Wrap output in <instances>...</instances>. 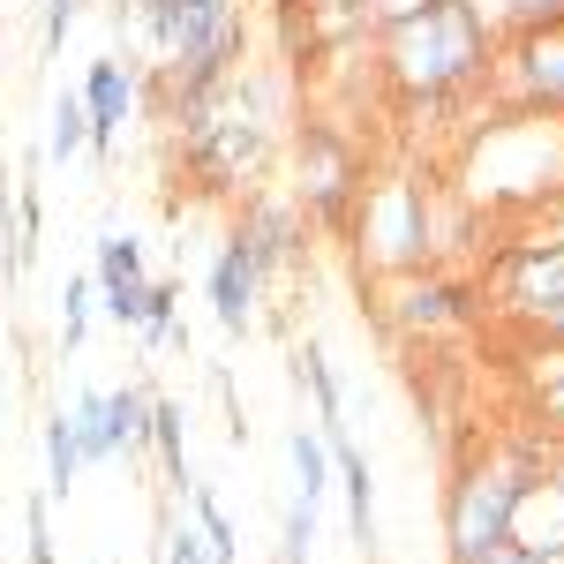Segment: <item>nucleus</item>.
I'll return each mask as SVG.
<instances>
[{
	"label": "nucleus",
	"instance_id": "f257e3e1",
	"mask_svg": "<svg viewBox=\"0 0 564 564\" xmlns=\"http://www.w3.org/2000/svg\"><path fill=\"white\" fill-rule=\"evenodd\" d=\"M377 61L384 84L414 106H444L459 90H475L497 61V31L475 0H422L414 15H399L377 31Z\"/></svg>",
	"mask_w": 564,
	"mask_h": 564
},
{
	"label": "nucleus",
	"instance_id": "f03ea898",
	"mask_svg": "<svg viewBox=\"0 0 564 564\" xmlns=\"http://www.w3.org/2000/svg\"><path fill=\"white\" fill-rule=\"evenodd\" d=\"M354 249L369 257V271L384 279H406L436 257V226H430V196L422 181L406 174H384L361 188V212H354Z\"/></svg>",
	"mask_w": 564,
	"mask_h": 564
},
{
	"label": "nucleus",
	"instance_id": "7ed1b4c3",
	"mask_svg": "<svg viewBox=\"0 0 564 564\" xmlns=\"http://www.w3.org/2000/svg\"><path fill=\"white\" fill-rule=\"evenodd\" d=\"M527 475H534L527 452H475V459L452 475V489H444V542H452V557L505 542Z\"/></svg>",
	"mask_w": 564,
	"mask_h": 564
},
{
	"label": "nucleus",
	"instance_id": "20e7f679",
	"mask_svg": "<svg viewBox=\"0 0 564 564\" xmlns=\"http://www.w3.org/2000/svg\"><path fill=\"white\" fill-rule=\"evenodd\" d=\"M294 159H302V196H294V204H302L316 226H332V234H354L361 188H369V181H361V151H354L339 129L308 121V129H302V151H294Z\"/></svg>",
	"mask_w": 564,
	"mask_h": 564
},
{
	"label": "nucleus",
	"instance_id": "39448f33",
	"mask_svg": "<svg viewBox=\"0 0 564 564\" xmlns=\"http://www.w3.org/2000/svg\"><path fill=\"white\" fill-rule=\"evenodd\" d=\"M489 76L505 84V106H512V113L564 121V23L512 31V45L489 61Z\"/></svg>",
	"mask_w": 564,
	"mask_h": 564
},
{
	"label": "nucleus",
	"instance_id": "423d86ee",
	"mask_svg": "<svg viewBox=\"0 0 564 564\" xmlns=\"http://www.w3.org/2000/svg\"><path fill=\"white\" fill-rule=\"evenodd\" d=\"M489 286L505 294V308L512 316H527V324H550V316H564V241H550V249H505L497 257V271H489Z\"/></svg>",
	"mask_w": 564,
	"mask_h": 564
},
{
	"label": "nucleus",
	"instance_id": "0eeeda50",
	"mask_svg": "<svg viewBox=\"0 0 564 564\" xmlns=\"http://www.w3.org/2000/svg\"><path fill=\"white\" fill-rule=\"evenodd\" d=\"M84 113H90V159H113V143H121V129H129L135 113V68L121 61V53H106V61H90L84 68Z\"/></svg>",
	"mask_w": 564,
	"mask_h": 564
},
{
	"label": "nucleus",
	"instance_id": "6e6552de",
	"mask_svg": "<svg viewBox=\"0 0 564 564\" xmlns=\"http://www.w3.org/2000/svg\"><path fill=\"white\" fill-rule=\"evenodd\" d=\"M234 234L249 241L257 271H279V263H294V257H302L308 212L294 204V196H249V204H241V226H234Z\"/></svg>",
	"mask_w": 564,
	"mask_h": 564
},
{
	"label": "nucleus",
	"instance_id": "1a4fd4ad",
	"mask_svg": "<svg viewBox=\"0 0 564 564\" xmlns=\"http://www.w3.org/2000/svg\"><path fill=\"white\" fill-rule=\"evenodd\" d=\"M257 286H263V271H257V257H249V241H241V234H226V249L212 257L204 294H212V316L234 332V339L257 324Z\"/></svg>",
	"mask_w": 564,
	"mask_h": 564
},
{
	"label": "nucleus",
	"instance_id": "9d476101",
	"mask_svg": "<svg viewBox=\"0 0 564 564\" xmlns=\"http://www.w3.org/2000/svg\"><path fill=\"white\" fill-rule=\"evenodd\" d=\"M332 444V481L347 489V527L354 542H361V557H377V481H369V459H361V444H354L347 430L324 436Z\"/></svg>",
	"mask_w": 564,
	"mask_h": 564
},
{
	"label": "nucleus",
	"instance_id": "9b49d317",
	"mask_svg": "<svg viewBox=\"0 0 564 564\" xmlns=\"http://www.w3.org/2000/svg\"><path fill=\"white\" fill-rule=\"evenodd\" d=\"M459 316H467V294H459V286L422 279V271H406V279H399V308H391V324H399V332H444V324H459Z\"/></svg>",
	"mask_w": 564,
	"mask_h": 564
},
{
	"label": "nucleus",
	"instance_id": "f8f14e48",
	"mask_svg": "<svg viewBox=\"0 0 564 564\" xmlns=\"http://www.w3.org/2000/svg\"><path fill=\"white\" fill-rule=\"evenodd\" d=\"M294 377H302L308 399H316V430H324V436H339V430H347V377L332 369L324 339H302V354H294Z\"/></svg>",
	"mask_w": 564,
	"mask_h": 564
},
{
	"label": "nucleus",
	"instance_id": "ddd939ff",
	"mask_svg": "<svg viewBox=\"0 0 564 564\" xmlns=\"http://www.w3.org/2000/svg\"><path fill=\"white\" fill-rule=\"evenodd\" d=\"M76 475H84V444H76V422H68V406H53L45 414V497H76Z\"/></svg>",
	"mask_w": 564,
	"mask_h": 564
},
{
	"label": "nucleus",
	"instance_id": "4468645a",
	"mask_svg": "<svg viewBox=\"0 0 564 564\" xmlns=\"http://www.w3.org/2000/svg\"><path fill=\"white\" fill-rule=\"evenodd\" d=\"M106 436H113V459H129V452L151 444V391L143 384L106 391Z\"/></svg>",
	"mask_w": 564,
	"mask_h": 564
},
{
	"label": "nucleus",
	"instance_id": "2eb2a0df",
	"mask_svg": "<svg viewBox=\"0 0 564 564\" xmlns=\"http://www.w3.org/2000/svg\"><path fill=\"white\" fill-rule=\"evenodd\" d=\"M188 520H196V534H204L212 564H241V534H234V520H226V505H218L212 481H188Z\"/></svg>",
	"mask_w": 564,
	"mask_h": 564
},
{
	"label": "nucleus",
	"instance_id": "dca6fc26",
	"mask_svg": "<svg viewBox=\"0 0 564 564\" xmlns=\"http://www.w3.org/2000/svg\"><path fill=\"white\" fill-rule=\"evenodd\" d=\"M84 143H90L84 90H61V98H53V113H45V166H68Z\"/></svg>",
	"mask_w": 564,
	"mask_h": 564
},
{
	"label": "nucleus",
	"instance_id": "f3484780",
	"mask_svg": "<svg viewBox=\"0 0 564 564\" xmlns=\"http://www.w3.org/2000/svg\"><path fill=\"white\" fill-rule=\"evenodd\" d=\"M286 459H294V481H302V505H324V489H332V444H324L316 422H302V430L286 436Z\"/></svg>",
	"mask_w": 564,
	"mask_h": 564
},
{
	"label": "nucleus",
	"instance_id": "a211bd4d",
	"mask_svg": "<svg viewBox=\"0 0 564 564\" xmlns=\"http://www.w3.org/2000/svg\"><path fill=\"white\" fill-rule=\"evenodd\" d=\"M151 444H159V459H166V481L188 497V422H181L174 399H151Z\"/></svg>",
	"mask_w": 564,
	"mask_h": 564
},
{
	"label": "nucleus",
	"instance_id": "6ab92c4d",
	"mask_svg": "<svg viewBox=\"0 0 564 564\" xmlns=\"http://www.w3.org/2000/svg\"><path fill=\"white\" fill-rule=\"evenodd\" d=\"M534 422L564 436V347L534 339Z\"/></svg>",
	"mask_w": 564,
	"mask_h": 564
},
{
	"label": "nucleus",
	"instance_id": "aec40b11",
	"mask_svg": "<svg viewBox=\"0 0 564 564\" xmlns=\"http://www.w3.org/2000/svg\"><path fill=\"white\" fill-rule=\"evenodd\" d=\"M174 332H181V279H151L135 339H143V354H159V347H174Z\"/></svg>",
	"mask_w": 564,
	"mask_h": 564
},
{
	"label": "nucleus",
	"instance_id": "412c9836",
	"mask_svg": "<svg viewBox=\"0 0 564 564\" xmlns=\"http://www.w3.org/2000/svg\"><path fill=\"white\" fill-rule=\"evenodd\" d=\"M68 422H76V444H84V467H106L113 459V436H106V391H76L68 399Z\"/></svg>",
	"mask_w": 564,
	"mask_h": 564
},
{
	"label": "nucleus",
	"instance_id": "4be33fe9",
	"mask_svg": "<svg viewBox=\"0 0 564 564\" xmlns=\"http://www.w3.org/2000/svg\"><path fill=\"white\" fill-rule=\"evenodd\" d=\"M90 308H98V279H90V271H68V279H61V347L68 354H84Z\"/></svg>",
	"mask_w": 564,
	"mask_h": 564
},
{
	"label": "nucleus",
	"instance_id": "5701e85b",
	"mask_svg": "<svg viewBox=\"0 0 564 564\" xmlns=\"http://www.w3.org/2000/svg\"><path fill=\"white\" fill-rule=\"evenodd\" d=\"M90 279H98V286H106V279H143V241L98 234V241H90Z\"/></svg>",
	"mask_w": 564,
	"mask_h": 564
},
{
	"label": "nucleus",
	"instance_id": "b1692460",
	"mask_svg": "<svg viewBox=\"0 0 564 564\" xmlns=\"http://www.w3.org/2000/svg\"><path fill=\"white\" fill-rule=\"evenodd\" d=\"M151 564H212L196 520H159V542H151Z\"/></svg>",
	"mask_w": 564,
	"mask_h": 564
},
{
	"label": "nucleus",
	"instance_id": "393cba45",
	"mask_svg": "<svg viewBox=\"0 0 564 564\" xmlns=\"http://www.w3.org/2000/svg\"><path fill=\"white\" fill-rule=\"evenodd\" d=\"M481 15H505L512 31H534V23H564V0H475Z\"/></svg>",
	"mask_w": 564,
	"mask_h": 564
},
{
	"label": "nucleus",
	"instance_id": "a878e982",
	"mask_svg": "<svg viewBox=\"0 0 564 564\" xmlns=\"http://www.w3.org/2000/svg\"><path fill=\"white\" fill-rule=\"evenodd\" d=\"M143 294H151V279H106V286H98V308H106L113 324H143Z\"/></svg>",
	"mask_w": 564,
	"mask_h": 564
},
{
	"label": "nucleus",
	"instance_id": "bb28decb",
	"mask_svg": "<svg viewBox=\"0 0 564 564\" xmlns=\"http://www.w3.org/2000/svg\"><path fill=\"white\" fill-rule=\"evenodd\" d=\"M76 8H84V0H45V31H39L45 61H61V45H68V31H76Z\"/></svg>",
	"mask_w": 564,
	"mask_h": 564
},
{
	"label": "nucleus",
	"instance_id": "cd10ccee",
	"mask_svg": "<svg viewBox=\"0 0 564 564\" xmlns=\"http://www.w3.org/2000/svg\"><path fill=\"white\" fill-rule=\"evenodd\" d=\"M308 550H316V505H294V512H286V542H279V557L308 564Z\"/></svg>",
	"mask_w": 564,
	"mask_h": 564
},
{
	"label": "nucleus",
	"instance_id": "c85d7f7f",
	"mask_svg": "<svg viewBox=\"0 0 564 564\" xmlns=\"http://www.w3.org/2000/svg\"><path fill=\"white\" fill-rule=\"evenodd\" d=\"M23 542H31V564H53V527H45V497L23 505Z\"/></svg>",
	"mask_w": 564,
	"mask_h": 564
},
{
	"label": "nucleus",
	"instance_id": "c756f323",
	"mask_svg": "<svg viewBox=\"0 0 564 564\" xmlns=\"http://www.w3.org/2000/svg\"><path fill=\"white\" fill-rule=\"evenodd\" d=\"M369 8V31H384V23H399V15H414L422 0H361Z\"/></svg>",
	"mask_w": 564,
	"mask_h": 564
},
{
	"label": "nucleus",
	"instance_id": "7c9ffc66",
	"mask_svg": "<svg viewBox=\"0 0 564 564\" xmlns=\"http://www.w3.org/2000/svg\"><path fill=\"white\" fill-rule=\"evenodd\" d=\"M534 339H550V347H564V316H550V324H534Z\"/></svg>",
	"mask_w": 564,
	"mask_h": 564
},
{
	"label": "nucleus",
	"instance_id": "2f4dec72",
	"mask_svg": "<svg viewBox=\"0 0 564 564\" xmlns=\"http://www.w3.org/2000/svg\"><path fill=\"white\" fill-rule=\"evenodd\" d=\"M196 8H234V0H181V15H196Z\"/></svg>",
	"mask_w": 564,
	"mask_h": 564
},
{
	"label": "nucleus",
	"instance_id": "473e14b6",
	"mask_svg": "<svg viewBox=\"0 0 564 564\" xmlns=\"http://www.w3.org/2000/svg\"><path fill=\"white\" fill-rule=\"evenodd\" d=\"M271 8H279V15H302V8H308V0H271Z\"/></svg>",
	"mask_w": 564,
	"mask_h": 564
},
{
	"label": "nucleus",
	"instance_id": "72a5a7b5",
	"mask_svg": "<svg viewBox=\"0 0 564 564\" xmlns=\"http://www.w3.org/2000/svg\"><path fill=\"white\" fill-rule=\"evenodd\" d=\"M0 8H8V0H0Z\"/></svg>",
	"mask_w": 564,
	"mask_h": 564
},
{
	"label": "nucleus",
	"instance_id": "f704fd0d",
	"mask_svg": "<svg viewBox=\"0 0 564 564\" xmlns=\"http://www.w3.org/2000/svg\"><path fill=\"white\" fill-rule=\"evenodd\" d=\"M279 564H286V557H279Z\"/></svg>",
	"mask_w": 564,
	"mask_h": 564
}]
</instances>
